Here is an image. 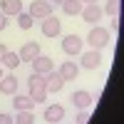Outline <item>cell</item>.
<instances>
[{
  "mask_svg": "<svg viewBox=\"0 0 124 124\" xmlns=\"http://www.w3.org/2000/svg\"><path fill=\"white\" fill-rule=\"evenodd\" d=\"M27 92H30V99L35 102H45L47 99V87H45V75H37V72H32L27 79Z\"/></svg>",
  "mask_w": 124,
  "mask_h": 124,
  "instance_id": "6da1fadb",
  "label": "cell"
},
{
  "mask_svg": "<svg viewBox=\"0 0 124 124\" xmlns=\"http://www.w3.org/2000/svg\"><path fill=\"white\" fill-rule=\"evenodd\" d=\"M87 42L92 45V50H102L109 45V30L102 27V25H92L89 35H87Z\"/></svg>",
  "mask_w": 124,
  "mask_h": 124,
  "instance_id": "7a4b0ae2",
  "label": "cell"
},
{
  "mask_svg": "<svg viewBox=\"0 0 124 124\" xmlns=\"http://www.w3.org/2000/svg\"><path fill=\"white\" fill-rule=\"evenodd\" d=\"M27 13L32 15V20H45L47 15H52V3H47V0H32Z\"/></svg>",
  "mask_w": 124,
  "mask_h": 124,
  "instance_id": "3957f363",
  "label": "cell"
},
{
  "mask_svg": "<svg viewBox=\"0 0 124 124\" xmlns=\"http://www.w3.org/2000/svg\"><path fill=\"white\" fill-rule=\"evenodd\" d=\"M82 17H85V23H89V25H97L102 17H104V10H102L97 3H89V5H82V13H79Z\"/></svg>",
  "mask_w": 124,
  "mask_h": 124,
  "instance_id": "277c9868",
  "label": "cell"
},
{
  "mask_svg": "<svg viewBox=\"0 0 124 124\" xmlns=\"http://www.w3.org/2000/svg\"><path fill=\"white\" fill-rule=\"evenodd\" d=\"M62 52L75 57V55H82V37L77 35H67L65 40H62Z\"/></svg>",
  "mask_w": 124,
  "mask_h": 124,
  "instance_id": "5b68a950",
  "label": "cell"
},
{
  "mask_svg": "<svg viewBox=\"0 0 124 124\" xmlns=\"http://www.w3.org/2000/svg\"><path fill=\"white\" fill-rule=\"evenodd\" d=\"M72 104H75L77 109H89L92 107V102H94V97H92V92L87 89H77V92H72Z\"/></svg>",
  "mask_w": 124,
  "mask_h": 124,
  "instance_id": "8992f818",
  "label": "cell"
},
{
  "mask_svg": "<svg viewBox=\"0 0 124 124\" xmlns=\"http://www.w3.org/2000/svg\"><path fill=\"white\" fill-rule=\"evenodd\" d=\"M45 87H47V94H57V92L65 87V79H62V75L60 72H47L45 75Z\"/></svg>",
  "mask_w": 124,
  "mask_h": 124,
  "instance_id": "52a82bcc",
  "label": "cell"
},
{
  "mask_svg": "<svg viewBox=\"0 0 124 124\" xmlns=\"http://www.w3.org/2000/svg\"><path fill=\"white\" fill-rule=\"evenodd\" d=\"M55 70V62L52 57H47V55H37L32 60V72H37V75H47V72H52Z\"/></svg>",
  "mask_w": 124,
  "mask_h": 124,
  "instance_id": "ba28073f",
  "label": "cell"
},
{
  "mask_svg": "<svg viewBox=\"0 0 124 124\" xmlns=\"http://www.w3.org/2000/svg\"><path fill=\"white\" fill-rule=\"evenodd\" d=\"M60 30H62V25H60V20H57L55 15H47V17L42 20V35H45V37H57Z\"/></svg>",
  "mask_w": 124,
  "mask_h": 124,
  "instance_id": "9c48e42d",
  "label": "cell"
},
{
  "mask_svg": "<svg viewBox=\"0 0 124 124\" xmlns=\"http://www.w3.org/2000/svg\"><path fill=\"white\" fill-rule=\"evenodd\" d=\"M42 117H45L47 124H57V122L65 119V107H62V104H50V107H45Z\"/></svg>",
  "mask_w": 124,
  "mask_h": 124,
  "instance_id": "30bf717a",
  "label": "cell"
},
{
  "mask_svg": "<svg viewBox=\"0 0 124 124\" xmlns=\"http://www.w3.org/2000/svg\"><path fill=\"white\" fill-rule=\"evenodd\" d=\"M99 65H102V52H99V50L82 52V67H85V70H97Z\"/></svg>",
  "mask_w": 124,
  "mask_h": 124,
  "instance_id": "8fae6325",
  "label": "cell"
},
{
  "mask_svg": "<svg viewBox=\"0 0 124 124\" xmlns=\"http://www.w3.org/2000/svg\"><path fill=\"white\" fill-rule=\"evenodd\" d=\"M0 13L8 17H15L23 13V0H0Z\"/></svg>",
  "mask_w": 124,
  "mask_h": 124,
  "instance_id": "7c38bea8",
  "label": "cell"
},
{
  "mask_svg": "<svg viewBox=\"0 0 124 124\" xmlns=\"http://www.w3.org/2000/svg\"><path fill=\"white\" fill-rule=\"evenodd\" d=\"M57 72L62 75V79H65V82L77 79V75H79V65H75L72 60H65V62L60 65V70H57Z\"/></svg>",
  "mask_w": 124,
  "mask_h": 124,
  "instance_id": "4fadbf2b",
  "label": "cell"
},
{
  "mask_svg": "<svg viewBox=\"0 0 124 124\" xmlns=\"http://www.w3.org/2000/svg\"><path fill=\"white\" fill-rule=\"evenodd\" d=\"M20 62H32L37 55H40V45L37 42H25L23 47H20Z\"/></svg>",
  "mask_w": 124,
  "mask_h": 124,
  "instance_id": "5bb4252c",
  "label": "cell"
},
{
  "mask_svg": "<svg viewBox=\"0 0 124 124\" xmlns=\"http://www.w3.org/2000/svg\"><path fill=\"white\" fill-rule=\"evenodd\" d=\"M0 94H17V79L15 75H3V79H0Z\"/></svg>",
  "mask_w": 124,
  "mask_h": 124,
  "instance_id": "9a60e30c",
  "label": "cell"
},
{
  "mask_svg": "<svg viewBox=\"0 0 124 124\" xmlns=\"http://www.w3.org/2000/svg\"><path fill=\"white\" fill-rule=\"evenodd\" d=\"M13 104H15V112H23V109H32L35 102L30 99V94H13Z\"/></svg>",
  "mask_w": 124,
  "mask_h": 124,
  "instance_id": "2e32d148",
  "label": "cell"
},
{
  "mask_svg": "<svg viewBox=\"0 0 124 124\" xmlns=\"http://www.w3.org/2000/svg\"><path fill=\"white\" fill-rule=\"evenodd\" d=\"M62 10H65V15H79L82 13V3L79 0H65V3H62Z\"/></svg>",
  "mask_w": 124,
  "mask_h": 124,
  "instance_id": "e0dca14e",
  "label": "cell"
},
{
  "mask_svg": "<svg viewBox=\"0 0 124 124\" xmlns=\"http://www.w3.org/2000/svg\"><path fill=\"white\" fill-rule=\"evenodd\" d=\"M13 122H15V124H32V122H35V114H32V109H23V112H15Z\"/></svg>",
  "mask_w": 124,
  "mask_h": 124,
  "instance_id": "ac0fdd59",
  "label": "cell"
},
{
  "mask_svg": "<svg viewBox=\"0 0 124 124\" xmlns=\"http://www.w3.org/2000/svg\"><path fill=\"white\" fill-rule=\"evenodd\" d=\"M3 65H5L8 70H15V67L20 65V55H17V52H10V50H8L5 57H3Z\"/></svg>",
  "mask_w": 124,
  "mask_h": 124,
  "instance_id": "d6986e66",
  "label": "cell"
},
{
  "mask_svg": "<svg viewBox=\"0 0 124 124\" xmlns=\"http://www.w3.org/2000/svg\"><path fill=\"white\" fill-rule=\"evenodd\" d=\"M102 10H104V15H109V17H117L119 15V0H107V5Z\"/></svg>",
  "mask_w": 124,
  "mask_h": 124,
  "instance_id": "ffe728a7",
  "label": "cell"
},
{
  "mask_svg": "<svg viewBox=\"0 0 124 124\" xmlns=\"http://www.w3.org/2000/svg\"><path fill=\"white\" fill-rule=\"evenodd\" d=\"M15 17H17V25L23 27V30H30V27H32V15H30V13H20V15H15Z\"/></svg>",
  "mask_w": 124,
  "mask_h": 124,
  "instance_id": "44dd1931",
  "label": "cell"
},
{
  "mask_svg": "<svg viewBox=\"0 0 124 124\" xmlns=\"http://www.w3.org/2000/svg\"><path fill=\"white\" fill-rule=\"evenodd\" d=\"M87 122H89V112H87V109H79V114H77L75 124H87Z\"/></svg>",
  "mask_w": 124,
  "mask_h": 124,
  "instance_id": "7402d4cb",
  "label": "cell"
},
{
  "mask_svg": "<svg viewBox=\"0 0 124 124\" xmlns=\"http://www.w3.org/2000/svg\"><path fill=\"white\" fill-rule=\"evenodd\" d=\"M0 124H15V122H13V114H8V112H0Z\"/></svg>",
  "mask_w": 124,
  "mask_h": 124,
  "instance_id": "603a6c76",
  "label": "cell"
},
{
  "mask_svg": "<svg viewBox=\"0 0 124 124\" xmlns=\"http://www.w3.org/2000/svg\"><path fill=\"white\" fill-rule=\"evenodd\" d=\"M5 27H8V15H3V13H0V32H3Z\"/></svg>",
  "mask_w": 124,
  "mask_h": 124,
  "instance_id": "cb8c5ba5",
  "label": "cell"
},
{
  "mask_svg": "<svg viewBox=\"0 0 124 124\" xmlns=\"http://www.w3.org/2000/svg\"><path fill=\"white\" fill-rule=\"evenodd\" d=\"M5 52H8V47L0 42V65H3V57H5Z\"/></svg>",
  "mask_w": 124,
  "mask_h": 124,
  "instance_id": "d4e9b609",
  "label": "cell"
},
{
  "mask_svg": "<svg viewBox=\"0 0 124 124\" xmlns=\"http://www.w3.org/2000/svg\"><path fill=\"white\" fill-rule=\"evenodd\" d=\"M82 5H89V3H99V0H79Z\"/></svg>",
  "mask_w": 124,
  "mask_h": 124,
  "instance_id": "484cf974",
  "label": "cell"
},
{
  "mask_svg": "<svg viewBox=\"0 0 124 124\" xmlns=\"http://www.w3.org/2000/svg\"><path fill=\"white\" fill-rule=\"evenodd\" d=\"M47 3H52V5H62L65 0H47Z\"/></svg>",
  "mask_w": 124,
  "mask_h": 124,
  "instance_id": "4316f807",
  "label": "cell"
},
{
  "mask_svg": "<svg viewBox=\"0 0 124 124\" xmlns=\"http://www.w3.org/2000/svg\"><path fill=\"white\" fill-rule=\"evenodd\" d=\"M0 79H3V67H0Z\"/></svg>",
  "mask_w": 124,
  "mask_h": 124,
  "instance_id": "83f0119b",
  "label": "cell"
}]
</instances>
